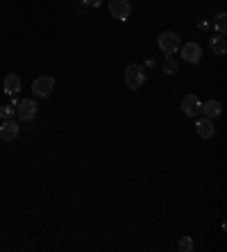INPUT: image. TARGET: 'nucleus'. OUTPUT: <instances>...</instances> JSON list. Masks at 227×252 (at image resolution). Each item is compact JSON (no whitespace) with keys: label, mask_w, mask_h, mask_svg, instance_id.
Wrapping results in <instances>:
<instances>
[{"label":"nucleus","mask_w":227,"mask_h":252,"mask_svg":"<svg viewBox=\"0 0 227 252\" xmlns=\"http://www.w3.org/2000/svg\"><path fill=\"white\" fill-rule=\"evenodd\" d=\"M123 82H125L128 89H132V91L141 89L143 82H146V68L141 64H130L128 68H125V73H123Z\"/></svg>","instance_id":"obj_1"},{"label":"nucleus","mask_w":227,"mask_h":252,"mask_svg":"<svg viewBox=\"0 0 227 252\" xmlns=\"http://www.w3.org/2000/svg\"><path fill=\"white\" fill-rule=\"evenodd\" d=\"M157 46H159V50H162L163 55H173V53L180 50L182 39L175 34V32H162L159 39H157Z\"/></svg>","instance_id":"obj_2"},{"label":"nucleus","mask_w":227,"mask_h":252,"mask_svg":"<svg viewBox=\"0 0 227 252\" xmlns=\"http://www.w3.org/2000/svg\"><path fill=\"white\" fill-rule=\"evenodd\" d=\"M53 89H55V80L50 75H39L32 82V94L36 98H48V95L53 94Z\"/></svg>","instance_id":"obj_3"},{"label":"nucleus","mask_w":227,"mask_h":252,"mask_svg":"<svg viewBox=\"0 0 227 252\" xmlns=\"http://www.w3.org/2000/svg\"><path fill=\"white\" fill-rule=\"evenodd\" d=\"M36 102L34 100H30V98H25V100H18L16 102V107H14V112H16V116L21 118V121H32V118L36 116Z\"/></svg>","instance_id":"obj_4"},{"label":"nucleus","mask_w":227,"mask_h":252,"mask_svg":"<svg viewBox=\"0 0 227 252\" xmlns=\"http://www.w3.org/2000/svg\"><path fill=\"white\" fill-rule=\"evenodd\" d=\"M109 14L116 21H128L132 14V5L130 0H109Z\"/></svg>","instance_id":"obj_5"},{"label":"nucleus","mask_w":227,"mask_h":252,"mask_svg":"<svg viewBox=\"0 0 227 252\" xmlns=\"http://www.w3.org/2000/svg\"><path fill=\"white\" fill-rule=\"evenodd\" d=\"M180 48H182V59L189 62V64H198L200 59H202V48H200L195 41L184 43V46H180Z\"/></svg>","instance_id":"obj_6"},{"label":"nucleus","mask_w":227,"mask_h":252,"mask_svg":"<svg viewBox=\"0 0 227 252\" xmlns=\"http://www.w3.org/2000/svg\"><path fill=\"white\" fill-rule=\"evenodd\" d=\"M200 107H202V102L198 100V95H193V94H189V95H184L182 98V112L187 114L189 118H195L200 114Z\"/></svg>","instance_id":"obj_7"},{"label":"nucleus","mask_w":227,"mask_h":252,"mask_svg":"<svg viewBox=\"0 0 227 252\" xmlns=\"http://www.w3.org/2000/svg\"><path fill=\"white\" fill-rule=\"evenodd\" d=\"M18 132H21L18 123H14L12 118H7V121H2V125H0V141H7V143H12V141L18 136Z\"/></svg>","instance_id":"obj_8"},{"label":"nucleus","mask_w":227,"mask_h":252,"mask_svg":"<svg viewBox=\"0 0 227 252\" xmlns=\"http://www.w3.org/2000/svg\"><path fill=\"white\" fill-rule=\"evenodd\" d=\"M216 132L214 127V121L211 118H200V121H195V134L200 136V139H211Z\"/></svg>","instance_id":"obj_9"},{"label":"nucleus","mask_w":227,"mask_h":252,"mask_svg":"<svg viewBox=\"0 0 227 252\" xmlns=\"http://www.w3.org/2000/svg\"><path fill=\"white\" fill-rule=\"evenodd\" d=\"M200 112L204 114V118H218L223 114V105L218 102V100H207V102H202V107H200Z\"/></svg>","instance_id":"obj_10"},{"label":"nucleus","mask_w":227,"mask_h":252,"mask_svg":"<svg viewBox=\"0 0 227 252\" xmlns=\"http://www.w3.org/2000/svg\"><path fill=\"white\" fill-rule=\"evenodd\" d=\"M21 87H23V82H21V77H18L16 73H9V75L5 77V82H2V89H5L7 95H16L18 91H21Z\"/></svg>","instance_id":"obj_11"},{"label":"nucleus","mask_w":227,"mask_h":252,"mask_svg":"<svg viewBox=\"0 0 227 252\" xmlns=\"http://www.w3.org/2000/svg\"><path fill=\"white\" fill-rule=\"evenodd\" d=\"M209 46H211V50H214V55H221V57H223V55L227 53V41H225V36H223V34L211 36Z\"/></svg>","instance_id":"obj_12"},{"label":"nucleus","mask_w":227,"mask_h":252,"mask_svg":"<svg viewBox=\"0 0 227 252\" xmlns=\"http://www.w3.org/2000/svg\"><path fill=\"white\" fill-rule=\"evenodd\" d=\"M162 70L166 75H177V73H180V66H177V62L173 59V55H166V59H163V64H162Z\"/></svg>","instance_id":"obj_13"},{"label":"nucleus","mask_w":227,"mask_h":252,"mask_svg":"<svg viewBox=\"0 0 227 252\" xmlns=\"http://www.w3.org/2000/svg\"><path fill=\"white\" fill-rule=\"evenodd\" d=\"M214 28H216V32H218V34L225 36V32H227V14L225 12H218V14H216Z\"/></svg>","instance_id":"obj_14"},{"label":"nucleus","mask_w":227,"mask_h":252,"mask_svg":"<svg viewBox=\"0 0 227 252\" xmlns=\"http://www.w3.org/2000/svg\"><path fill=\"white\" fill-rule=\"evenodd\" d=\"M193 239L191 236H182L180 239V243H177V250H182V252H193Z\"/></svg>","instance_id":"obj_15"},{"label":"nucleus","mask_w":227,"mask_h":252,"mask_svg":"<svg viewBox=\"0 0 227 252\" xmlns=\"http://www.w3.org/2000/svg\"><path fill=\"white\" fill-rule=\"evenodd\" d=\"M12 116H14V107L12 105L0 107V118H2V121H7V118H12Z\"/></svg>","instance_id":"obj_16"},{"label":"nucleus","mask_w":227,"mask_h":252,"mask_svg":"<svg viewBox=\"0 0 227 252\" xmlns=\"http://www.w3.org/2000/svg\"><path fill=\"white\" fill-rule=\"evenodd\" d=\"M82 5H87V7H100V5H102V0H82Z\"/></svg>","instance_id":"obj_17"}]
</instances>
